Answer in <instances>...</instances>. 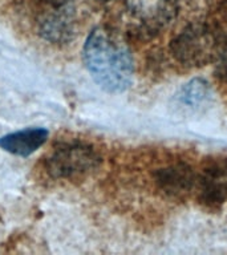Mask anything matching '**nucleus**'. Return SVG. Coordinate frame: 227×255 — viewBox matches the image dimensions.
<instances>
[{"mask_svg":"<svg viewBox=\"0 0 227 255\" xmlns=\"http://www.w3.org/2000/svg\"><path fill=\"white\" fill-rule=\"evenodd\" d=\"M83 59L93 80L108 92L125 91L130 85L134 64L130 51L114 32L99 27L84 44Z\"/></svg>","mask_w":227,"mask_h":255,"instance_id":"f257e3e1","label":"nucleus"},{"mask_svg":"<svg viewBox=\"0 0 227 255\" xmlns=\"http://www.w3.org/2000/svg\"><path fill=\"white\" fill-rule=\"evenodd\" d=\"M225 48L226 43L213 20L191 24L173 39L170 45L175 60L187 67L217 61Z\"/></svg>","mask_w":227,"mask_h":255,"instance_id":"f03ea898","label":"nucleus"},{"mask_svg":"<svg viewBox=\"0 0 227 255\" xmlns=\"http://www.w3.org/2000/svg\"><path fill=\"white\" fill-rule=\"evenodd\" d=\"M175 0H123V24L129 35L150 39L174 20Z\"/></svg>","mask_w":227,"mask_h":255,"instance_id":"7ed1b4c3","label":"nucleus"},{"mask_svg":"<svg viewBox=\"0 0 227 255\" xmlns=\"http://www.w3.org/2000/svg\"><path fill=\"white\" fill-rule=\"evenodd\" d=\"M100 155L84 143H63L53 149L45 159V170L53 178H72L99 166Z\"/></svg>","mask_w":227,"mask_h":255,"instance_id":"20e7f679","label":"nucleus"},{"mask_svg":"<svg viewBox=\"0 0 227 255\" xmlns=\"http://www.w3.org/2000/svg\"><path fill=\"white\" fill-rule=\"evenodd\" d=\"M49 1V8L37 21L40 36L51 43H67L75 33V9L68 0Z\"/></svg>","mask_w":227,"mask_h":255,"instance_id":"39448f33","label":"nucleus"},{"mask_svg":"<svg viewBox=\"0 0 227 255\" xmlns=\"http://www.w3.org/2000/svg\"><path fill=\"white\" fill-rule=\"evenodd\" d=\"M195 191L206 203L217 205L227 201V159L207 166L197 178Z\"/></svg>","mask_w":227,"mask_h":255,"instance_id":"423d86ee","label":"nucleus"},{"mask_svg":"<svg viewBox=\"0 0 227 255\" xmlns=\"http://www.w3.org/2000/svg\"><path fill=\"white\" fill-rule=\"evenodd\" d=\"M197 178L191 167L187 165H173L155 173V179L165 193L175 197L190 194L197 187Z\"/></svg>","mask_w":227,"mask_h":255,"instance_id":"0eeeda50","label":"nucleus"},{"mask_svg":"<svg viewBox=\"0 0 227 255\" xmlns=\"http://www.w3.org/2000/svg\"><path fill=\"white\" fill-rule=\"evenodd\" d=\"M48 130L44 128H27L12 131L0 137V147L11 154L28 157L43 146L48 138Z\"/></svg>","mask_w":227,"mask_h":255,"instance_id":"6e6552de","label":"nucleus"},{"mask_svg":"<svg viewBox=\"0 0 227 255\" xmlns=\"http://www.w3.org/2000/svg\"><path fill=\"white\" fill-rule=\"evenodd\" d=\"M210 96V87L202 79H194L189 81L179 92V101L189 107H197Z\"/></svg>","mask_w":227,"mask_h":255,"instance_id":"1a4fd4ad","label":"nucleus"},{"mask_svg":"<svg viewBox=\"0 0 227 255\" xmlns=\"http://www.w3.org/2000/svg\"><path fill=\"white\" fill-rule=\"evenodd\" d=\"M217 75L222 80L227 81V47L223 49V52L217 59Z\"/></svg>","mask_w":227,"mask_h":255,"instance_id":"9d476101","label":"nucleus"}]
</instances>
